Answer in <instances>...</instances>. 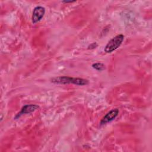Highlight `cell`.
I'll return each instance as SVG.
<instances>
[{"mask_svg": "<svg viewBox=\"0 0 152 152\" xmlns=\"http://www.w3.org/2000/svg\"><path fill=\"white\" fill-rule=\"evenodd\" d=\"M45 13V9L41 6L36 7L34 8L32 14V22L35 24L39 21L44 16Z\"/></svg>", "mask_w": 152, "mask_h": 152, "instance_id": "obj_3", "label": "cell"}, {"mask_svg": "<svg viewBox=\"0 0 152 152\" xmlns=\"http://www.w3.org/2000/svg\"><path fill=\"white\" fill-rule=\"evenodd\" d=\"M118 113H119V110L118 109H113L110 110L102 119V120L100 121V124L101 125H102L106 124L109 122H111L114 119H115V118L118 116Z\"/></svg>", "mask_w": 152, "mask_h": 152, "instance_id": "obj_4", "label": "cell"}, {"mask_svg": "<svg viewBox=\"0 0 152 152\" xmlns=\"http://www.w3.org/2000/svg\"><path fill=\"white\" fill-rule=\"evenodd\" d=\"M38 108H39V106L37 105H36V104H27V105H25L22 107L21 111L16 115L15 118H17L20 117L21 115H22L23 114H27V113H31V112L35 111Z\"/></svg>", "mask_w": 152, "mask_h": 152, "instance_id": "obj_5", "label": "cell"}, {"mask_svg": "<svg viewBox=\"0 0 152 152\" xmlns=\"http://www.w3.org/2000/svg\"><path fill=\"white\" fill-rule=\"evenodd\" d=\"M124 39V36L123 34H118L111 40L109 41L104 48V51L106 53H111L113 51L118 49L122 44Z\"/></svg>", "mask_w": 152, "mask_h": 152, "instance_id": "obj_2", "label": "cell"}, {"mask_svg": "<svg viewBox=\"0 0 152 152\" xmlns=\"http://www.w3.org/2000/svg\"><path fill=\"white\" fill-rule=\"evenodd\" d=\"M51 81L53 83L56 84H74L78 86H84L88 84V81L86 79L80 78H73L66 76L63 77H55L52 79Z\"/></svg>", "mask_w": 152, "mask_h": 152, "instance_id": "obj_1", "label": "cell"}, {"mask_svg": "<svg viewBox=\"0 0 152 152\" xmlns=\"http://www.w3.org/2000/svg\"><path fill=\"white\" fill-rule=\"evenodd\" d=\"M92 67L97 71H102L105 69V66L102 63H94L92 65Z\"/></svg>", "mask_w": 152, "mask_h": 152, "instance_id": "obj_6", "label": "cell"}]
</instances>
